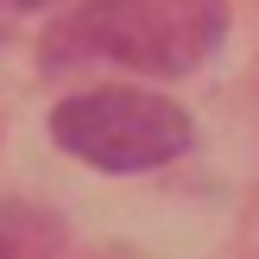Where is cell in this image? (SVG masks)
Wrapping results in <instances>:
<instances>
[{"label": "cell", "instance_id": "1", "mask_svg": "<svg viewBox=\"0 0 259 259\" xmlns=\"http://www.w3.org/2000/svg\"><path fill=\"white\" fill-rule=\"evenodd\" d=\"M51 139L95 171H152L190 146V114L146 89H89L51 114Z\"/></svg>", "mask_w": 259, "mask_h": 259}, {"label": "cell", "instance_id": "2", "mask_svg": "<svg viewBox=\"0 0 259 259\" xmlns=\"http://www.w3.org/2000/svg\"><path fill=\"white\" fill-rule=\"evenodd\" d=\"M222 25H228L222 0H95L76 51H101L133 70L184 76L222 45Z\"/></svg>", "mask_w": 259, "mask_h": 259}, {"label": "cell", "instance_id": "3", "mask_svg": "<svg viewBox=\"0 0 259 259\" xmlns=\"http://www.w3.org/2000/svg\"><path fill=\"white\" fill-rule=\"evenodd\" d=\"M95 0H0V38H32L45 57H76Z\"/></svg>", "mask_w": 259, "mask_h": 259}, {"label": "cell", "instance_id": "4", "mask_svg": "<svg viewBox=\"0 0 259 259\" xmlns=\"http://www.w3.org/2000/svg\"><path fill=\"white\" fill-rule=\"evenodd\" d=\"M0 259H19V253H13V240H7V234H0Z\"/></svg>", "mask_w": 259, "mask_h": 259}]
</instances>
